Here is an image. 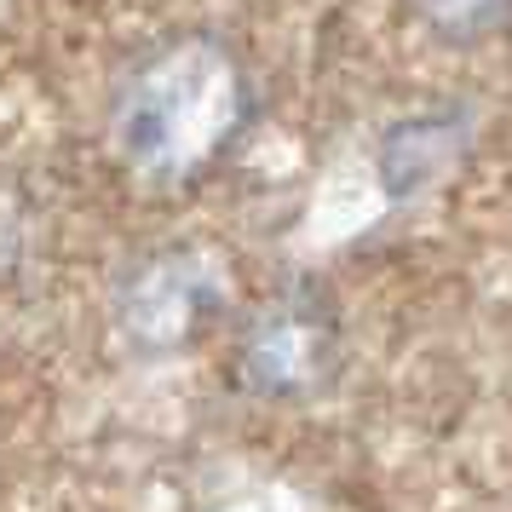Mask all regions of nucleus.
Wrapping results in <instances>:
<instances>
[{
    "instance_id": "1",
    "label": "nucleus",
    "mask_w": 512,
    "mask_h": 512,
    "mask_svg": "<svg viewBox=\"0 0 512 512\" xmlns=\"http://www.w3.org/2000/svg\"><path fill=\"white\" fill-rule=\"evenodd\" d=\"M259 121V87L225 35L185 29L139 52L110 98V139L127 173L185 190L231 162Z\"/></svg>"
},
{
    "instance_id": "2",
    "label": "nucleus",
    "mask_w": 512,
    "mask_h": 512,
    "mask_svg": "<svg viewBox=\"0 0 512 512\" xmlns=\"http://www.w3.org/2000/svg\"><path fill=\"white\" fill-rule=\"evenodd\" d=\"M231 369L242 392L265 403L317 397L340 369V305L323 282H282L236 328Z\"/></svg>"
},
{
    "instance_id": "3",
    "label": "nucleus",
    "mask_w": 512,
    "mask_h": 512,
    "mask_svg": "<svg viewBox=\"0 0 512 512\" xmlns=\"http://www.w3.org/2000/svg\"><path fill=\"white\" fill-rule=\"evenodd\" d=\"M225 311V277L202 248H150L116 282V328L133 351H185Z\"/></svg>"
},
{
    "instance_id": "4",
    "label": "nucleus",
    "mask_w": 512,
    "mask_h": 512,
    "mask_svg": "<svg viewBox=\"0 0 512 512\" xmlns=\"http://www.w3.org/2000/svg\"><path fill=\"white\" fill-rule=\"evenodd\" d=\"M461 150H466V110L443 104V110L392 121L374 162H380V179H386L392 196H409V190H426L432 179H443L461 162Z\"/></svg>"
}]
</instances>
